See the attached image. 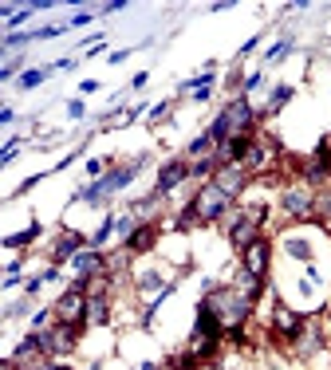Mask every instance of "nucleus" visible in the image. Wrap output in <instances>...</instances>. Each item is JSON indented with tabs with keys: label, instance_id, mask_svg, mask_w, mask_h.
<instances>
[{
	"label": "nucleus",
	"instance_id": "1",
	"mask_svg": "<svg viewBox=\"0 0 331 370\" xmlns=\"http://www.w3.org/2000/svg\"><path fill=\"white\" fill-rule=\"evenodd\" d=\"M205 303L213 307V315L221 319L225 331H245V323L253 319V307H256V300H248V295L233 284H221V287H213V292H205Z\"/></svg>",
	"mask_w": 331,
	"mask_h": 370
},
{
	"label": "nucleus",
	"instance_id": "2",
	"mask_svg": "<svg viewBox=\"0 0 331 370\" xmlns=\"http://www.w3.org/2000/svg\"><path fill=\"white\" fill-rule=\"evenodd\" d=\"M146 162H150V158H146V154H142V158H135V162H130V166H115V169H110L107 177H99V181H95V185H87V189H79V194H75V201H103V197H107V194H119V189H127V185H130V181H135V177H138V169H142Z\"/></svg>",
	"mask_w": 331,
	"mask_h": 370
},
{
	"label": "nucleus",
	"instance_id": "3",
	"mask_svg": "<svg viewBox=\"0 0 331 370\" xmlns=\"http://www.w3.org/2000/svg\"><path fill=\"white\" fill-rule=\"evenodd\" d=\"M264 221H268V209H264V205H256V209H248V213H233V217H225L233 248L245 253L253 240H261V225H264Z\"/></svg>",
	"mask_w": 331,
	"mask_h": 370
},
{
	"label": "nucleus",
	"instance_id": "4",
	"mask_svg": "<svg viewBox=\"0 0 331 370\" xmlns=\"http://www.w3.org/2000/svg\"><path fill=\"white\" fill-rule=\"evenodd\" d=\"M229 205H233V197H225L213 181H205L194 197V209H197V221H201V225H213V221L229 217Z\"/></svg>",
	"mask_w": 331,
	"mask_h": 370
},
{
	"label": "nucleus",
	"instance_id": "5",
	"mask_svg": "<svg viewBox=\"0 0 331 370\" xmlns=\"http://www.w3.org/2000/svg\"><path fill=\"white\" fill-rule=\"evenodd\" d=\"M79 331L75 323H51L48 331H43V354L48 359H63V354H71L79 347Z\"/></svg>",
	"mask_w": 331,
	"mask_h": 370
},
{
	"label": "nucleus",
	"instance_id": "6",
	"mask_svg": "<svg viewBox=\"0 0 331 370\" xmlns=\"http://www.w3.org/2000/svg\"><path fill=\"white\" fill-rule=\"evenodd\" d=\"M87 300L91 295L87 292H75V287H68V292L56 300V323H75V327H87Z\"/></svg>",
	"mask_w": 331,
	"mask_h": 370
},
{
	"label": "nucleus",
	"instance_id": "7",
	"mask_svg": "<svg viewBox=\"0 0 331 370\" xmlns=\"http://www.w3.org/2000/svg\"><path fill=\"white\" fill-rule=\"evenodd\" d=\"M213 185H217L225 197L237 201V197L245 194V185H248V169L245 166H221L217 174H213Z\"/></svg>",
	"mask_w": 331,
	"mask_h": 370
},
{
	"label": "nucleus",
	"instance_id": "8",
	"mask_svg": "<svg viewBox=\"0 0 331 370\" xmlns=\"http://www.w3.org/2000/svg\"><path fill=\"white\" fill-rule=\"evenodd\" d=\"M280 205L292 221H315V197L308 189H284Z\"/></svg>",
	"mask_w": 331,
	"mask_h": 370
},
{
	"label": "nucleus",
	"instance_id": "9",
	"mask_svg": "<svg viewBox=\"0 0 331 370\" xmlns=\"http://www.w3.org/2000/svg\"><path fill=\"white\" fill-rule=\"evenodd\" d=\"M268 260H272V248H268V240H264V236H261V240H253L245 253H241V268L253 272V276H261V280L268 276Z\"/></svg>",
	"mask_w": 331,
	"mask_h": 370
},
{
	"label": "nucleus",
	"instance_id": "10",
	"mask_svg": "<svg viewBox=\"0 0 331 370\" xmlns=\"http://www.w3.org/2000/svg\"><path fill=\"white\" fill-rule=\"evenodd\" d=\"M189 177V162L186 158H174V162H166V166L158 169V185H154V194H174V189H178L182 181H186Z\"/></svg>",
	"mask_w": 331,
	"mask_h": 370
},
{
	"label": "nucleus",
	"instance_id": "11",
	"mask_svg": "<svg viewBox=\"0 0 331 370\" xmlns=\"http://www.w3.org/2000/svg\"><path fill=\"white\" fill-rule=\"evenodd\" d=\"M225 115H229L233 122V134H248V130L256 127V115H253V102L241 95V99H233L229 107H225Z\"/></svg>",
	"mask_w": 331,
	"mask_h": 370
},
{
	"label": "nucleus",
	"instance_id": "12",
	"mask_svg": "<svg viewBox=\"0 0 331 370\" xmlns=\"http://www.w3.org/2000/svg\"><path fill=\"white\" fill-rule=\"evenodd\" d=\"M83 236L79 233H60L56 236V244H51V264H56V268H60V264H68V260H75L79 256V248H83Z\"/></svg>",
	"mask_w": 331,
	"mask_h": 370
},
{
	"label": "nucleus",
	"instance_id": "13",
	"mask_svg": "<svg viewBox=\"0 0 331 370\" xmlns=\"http://www.w3.org/2000/svg\"><path fill=\"white\" fill-rule=\"evenodd\" d=\"M272 323H276V331L284 335V343H296L300 331H304V319H300L292 307H284V303H276V315H272Z\"/></svg>",
	"mask_w": 331,
	"mask_h": 370
},
{
	"label": "nucleus",
	"instance_id": "14",
	"mask_svg": "<svg viewBox=\"0 0 331 370\" xmlns=\"http://www.w3.org/2000/svg\"><path fill=\"white\" fill-rule=\"evenodd\" d=\"M154 244H158V225L146 221V225H138L135 233L127 236V253H150Z\"/></svg>",
	"mask_w": 331,
	"mask_h": 370
},
{
	"label": "nucleus",
	"instance_id": "15",
	"mask_svg": "<svg viewBox=\"0 0 331 370\" xmlns=\"http://www.w3.org/2000/svg\"><path fill=\"white\" fill-rule=\"evenodd\" d=\"M87 323H95V327H107V323H110V300H107V292H95L91 300H87Z\"/></svg>",
	"mask_w": 331,
	"mask_h": 370
},
{
	"label": "nucleus",
	"instance_id": "16",
	"mask_svg": "<svg viewBox=\"0 0 331 370\" xmlns=\"http://www.w3.org/2000/svg\"><path fill=\"white\" fill-rule=\"evenodd\" d=\"M296 343H304V347H300V354H315V351H323V331L320 327H308V323H304V331H300Z\"/></svg>",
	"mask_w": 331,
	"mask_h": 370
},
{
	"label": "nucleus",
	"instance_id": "17",
	"mask_svg": "<svg viewBox=\"0 0 331 370\" xmlns=\"http://www.w3.org/2000/svg\"><path fill=\"white\" fill-rule=\"evenodd\" d=\"M209 138H213V142H229V138H233V122H229V115H225V110H221V115L217 118H213V127H209Z\"/></svg>",
	"mask_w": 331,
	"mask_h": 370
},
{
	"label": "nucleus",
	"instance_id": "18",
	"mask_svg": "<svg viewBox=\"0 0 331 370\" xmlns=\"http://www.w3.org/2000/svg\"><path fill=\"white\" fill-rule=\"evenodd\" d=\"M209 150H217V142H213V138H209V130H205V134L201 138H194V142H189L186 146V154H189V158H209Z\"/></svg>",
	"mask_w": 331,
	"mask_h": 370
},
{
	"label": "nucleus",
	"instance_id": "19",
	"mask_svg": "<svg viewBox=\"0 0 331 370\" xmlns=\"http://www.w3.org/2000/svg\"><path fill=\"white\" fill-rule=\"evenodd\" d=\"M292 95H296V91H292L288 83H280L276 91H272V99H268V107H264V115H276V110H280L284 102H292Z\"/></svg>",
	"mask_w": 331,
	"mask_h": 370
},
{
	"label": "nucleus",
	"instance_id": "20",
	"mask_svg": "<svg viewBox=\"0 0 331 370\" xmlns=\"http://www.w3.org/2000/svg\"><path fill=\"white\" fill-rule=\"evenodd\" d=\"M36 236H40V225H28L24 233H12V236H4V248H20V244H32Z\"/></svg>",
	"mask_w": 331,
	"mask_h": 370
},
{
	"label": "nucleus",
	"instance_id": "21",
	"mask_svg": "<svg viewBox=\"0 0 331 370\" xmlns=\"http://www.w3.org/2000/svg\"><path fill=\"white\" fill-rule=\"evenodd\" d=\"M264 162H268V150H264V146H256V142H253V150H248V158L241 162V166H245L248 174H256V169H264Z\"/></svg>",
	"mask_w": 331,
	"mask_h": 370
},
{
	"label": "nucleus",
	"instance_id": "22",
	"mask_svg": "<svg viewBox=\"0 0 331 370\" xmlns=\"http://www.w3.org/2000/svg\"><path fill=\"white\" fill-rule=\"evenodd\" d=\"M166 287L170 284H162L158 272H142V276H138V292H166Z\"/></svg>",
	"mask_w": 331,
	"mask_h": 370
},
{
	"label": "nucleus",
	"instance_id": "23",
	"mask_svg": "<svg viewBox=\"0 0 331 370\" xmlns=\"http://www.w3.org/2000/svg\"><path fill=\"white\" fill-rule=\"evenodd\" d=\"M315 221H331V189L315 194Z\"/></svg>",
	"mask_w": 331,
	"mask_h": 370
},
{
	"label": "nucleus",
	"instance_id": "24",
	"mask_svg": "<svg viewBox=\"0 0 331 370\" xmlns=\"http://www.w3.org/2000/svg\"><path fill=\"white\" fill-rule=\"evenodd\" d=\"M48 75H51V71H24V75L16 79V87H20V91H32V87H40Z\"/></svg>",
	"mask_w": 331,
	"mask_h": 370
},
{
	"label": "nucleus",
	"instance_id": "25",
	"mask_svg": "<svg viewBox=\"0 0 331 370\" xmlns=\"http://www.w3.org/2000/svg\"><path fill=\"white\" fill-rule=\"evenodd\" d=\"M284 248H288V256H296V260H312V244H308V240H288V244H284Z\"/></svg>",
	"mask_w": 331,
	"mask_h": 370
},
{
	"label": "nucleus",
	"instance_id": "26",
	"mask_svg": "<svg viewBox=\"0 0 331 370\" xmlns=\"http://www.w3.org/2000/svg\"><path fill=\"white\" fill-rule=\"evenodd\" d=\"M20 68H24V56H12L4 68H0V79L9 83V79H20Z\"/></svg>",
	"mask_w": 331,
	"mask_h": 370
},
{
	"label": "nucleus",
	"instance_id": "27",
	"mask_svg": "<svg viewBox=\"0 0 331 370\" xmlns=\"http://www.w3.org/2000/svg\"><path fill=\"white\" fill-rule=\"evenodd\" d=\"M292 51V36H284L276 48H268V56H264V63H280V56H288Z\"/></svg>",
	"mask_w": 331,
	"mask_h": 370
},
{
	"label": "nucleus",
	"instance_id": "28",
	"mask_svg": "<svg viewBox=\"0 0 331 370\" xmlns=\"http://www.w3.org/2000/svg\"><path fill=\"white\" fill-rule=\"evenodd\" d=\"M135 228H138V221H135V217H115V233H119L122 240H127V236L135 233Z\"/></svg>",
	"mask_w": 331,
	"mask_h": 370
},
{
	"label": "nucleus",
	"instance_id": "29",
	"mask_svg": "<svg viewBox=\"0 0 331 370\" xmlns=\"http://www.w3.org/2000/svg\"><path fill=\"white\" fill-rule=\"evenodd\" d=\"M0 284H4V287H16L20 284V260L9 264V272H4V280H0Z\"/></svg>",
	"mask_w": 331,
	"mask_h": 370
},
{
	"label": "nucleus",
	"instance_id": "30",
	"mask_svg": "<svg viewBox=\"0 0 331 370\" xmlns=\"http://www.w3.org/2000/svg\"><path fill=\"white\" fill-rule=\"evenodd\" d=\"M40 287H43V276H32V280H28V284H24V295H36V292H40Z\"/></svg>",
	"mask_w": 331,
	"mask_h": 370
},
{
	"label": "nucleus",
	"instance_id": "31",
	"mask_svg": "<svg viewBox=\"0 0 331 370\" xmlns=\"http://www.w3.org/2000/svg\"><path fill=\"white\" fill-rule=\"evenodd\" d=\"M68 115H71V118H83V102L71 99V102H68Z\"/></svg>",
	"mask_w": 331,
	"mask_h": 370
},
{
	"label": "nucleus",
	"instance_id": "32",
	"mask_svg": "<svg viewBox=\"0 0 331 370\" xmlns=\"http://www.w3.org/2000/svg\"><path fill=\"white\" fill-rule=\"evenodd\" d=\"M12 118H16V110L4 107V110H0V127H12Z\"/></svg>",
	"mask_w": 331,
	"mask_h": 370
},
{
	"label": "nucleus",
	"instance_id": "33",
	"mask_svg": "<svg viewBox=\"0 0 331 370\" xmlns=\"http://www.w3.org/2000/svg\"><path fill=\"white\" fill-rule=\"evenodd\" d=\"M40 370H71L68 362H56V359H48V362H40Z\"/></svg>",
	"mask_w": 331,
	"mask_h": 370
},
{
	"label": "nucleus",
	"instance_id": "34",
	"mask_svg": "<svg viewBox=\"0 0 331 370\" xmlns=\"http://www.w3.org/2000/svg\"><path fill=\"white\" fill-rule=\"evenodd\" d=\"M166 110H170V102H158V107L150 110V118H154V122H158V118H166Z\"/></svg>",
	"mask_w": 331,
	"mask_h": 370
},
{
	"label": "nucleus",
	"instance_id": "35",
	"mask_svg": "<svg viewBox=\"0 0 331 370\" xmlns=\"http://www.w3.org/2000/svg\"><path fill=\"white\" fill-rule=\"evenodd\" d=\"M79 91H83V95H95V91H99V83H95V79H83V83H79Z\"/></svg>",
	"mask_w": 331,
	"mask_h": 370
},
{
	"label": "nucleus",
	"instance_id": "36",
	"mask_svg": "<svg viewBox=\"0 0 331 370\" xmlns=\"http://www.w3.org/2000/svg\"><path fill=\"white\" fill-rule=\"evenodd\" d=\"M256 87H261V75H248L245 79V99H248V91H256Z\"/></svg>",
	"mask_w": 331,
	"mask_h": 370
},
{
	"label": "nucleus",
	"instance_id": "37",
	"mask_svg": "<svg viewBox=\"0 0 331 370\" xmlns=\"http://www.w3.org/2000/svg\"><path fill=\"white\" fill-rule=\"evenodd\" d=\"M103 166H107V162H99V158H91V162H87V174H103Z\"/></svg>",
	"mask_w": 331,
	"mask_h": 370
},
{
	"label": "nucleus",
	"instance_id": "38",
	"mask_svg": "<svg viewBox=\"0 0 331 370\" xmlns=\"http://www.w3.org/2000/svg\"><path fill=\"white\" fill-rule=\"evenodd\" d=\"M327 315H331V312H327Z\"/></svg>",
	"mask_w": 331,
	"mask_h": 370
}]
</instances>
